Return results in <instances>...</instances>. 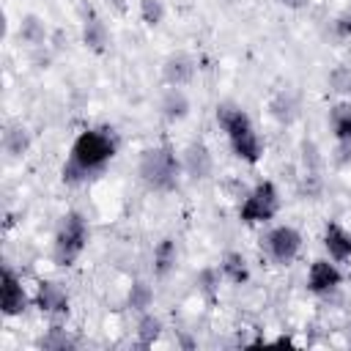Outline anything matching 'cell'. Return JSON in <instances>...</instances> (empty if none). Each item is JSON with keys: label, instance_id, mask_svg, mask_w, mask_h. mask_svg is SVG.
Returning a JSON list of instances; mask_svg holds the SVG:
<instances>
[{"label": "cell", "instance_id": "obj_25", "mask_svg": "<svg viewBox=\"0 0 351 351\" xmlns=\"http://www.w3.org/2000/svg\"><path fill=\"white\" fill-rule=\"evenodd\" d=\"M296 192L302 197H307V200L321 197V192H324V176H321V170H302L299 184H296Z\"/></svg>", "mask_w": 351, "mask_h": 351}, {"label": "cell", "instance_id": "obj_18", "mask_svg": "<svg viewBox=\"0 0 351 351\" xmlns=\"http://www.w3.org/2000/svg\"><path fill=\"white\" fill-rule=\"evenodd\" d=\"M30 143H33V137H30L27 126H22V123L5 126V132H3V151L11 159H22L30 151Z\"/></svg>", "mask_w": 351, "mask_h": 351}, {"label": "cell", "instance_id": "obj_6", "mask_svg": "<svg viewBox=\"0 0 351 351\" xmlns=\"http://www.w3.org/2000/svg\"><path fill=\"white\" fill-rule=\"evenodd\" d=\"M263 250L274 263L288 266L302 250V233L291 225H277L263 236Z\"/></svg>", "mask_w": 351, "mask_h": 351}, {"label": "cell", "instance_id": "obj_17", "mask_svg": "<svg viewBox=\"0 0 351 351\" xmlns=\"http://www.w3.org/2000/svg\"><path fill=\"white\" fill-rule=\"evenodd\" d=\"M219 271H222V280L233 282V285H244L250 280V263L241 252L236 250H228L222 258H219Z\"/></svg>", "mask_w": 351, "mask_h": 351}, {"label": "cell", "instance_id": "obj_5", "mask_svg": "<svg viewBox=\"0 0 351 351\" xmlns=\"http://www.w3.org/2000/svg\"><path fill=\"white\" fill-rule=\"evenodd\" d=\"M280 211V192L271 181H258L247 195L244 203L239 206V217L247 225H258V222H269L274 219Z\"/></svg>", "mask_w": 351, "mask_h": 351}, {"label": "cell", "instance_id": "obj_31", "mask_svg": "<svg viewBox=\"0 0 351 351\" xmlns=\"http://www.w3.org/2000/svg\"><path fill=\"white\" fill-rule=\"evenodd\" d=\"M66 41H69V36H66L63 30H55V33H52V38H49V44H52V52H60V49L66 47Z\"/></svg>", "mask_w": 351, "mask_h": 351}, {"label": "cell", "instance_id": "obj_16", "mask_svg": "<svg viewBox=\"0 0 351 351\" xmlns=\"http://www.w3.org/2000/svg\"><path fill=\"white\" fill-rule=\"evenodd\" d=\"M269 115L282 123V126H291L296 118H299V99L293 90H280L269 99Z\"/></svg>", "mask_w": 351, "mask_h": 351}, {"label": "cell", "instance_id": "obj_9", "mask_svg": "<svg viewBox=\"0 0 351 351\" xmlns=\"http://www.w3.org/2000/svg\"><path fill=\"white\" fill-rule=\"evenodd\" d=\"M343 282V271L337 269V261H326V258H318L310 263V271H307V288L313 293H329L335 291L337 285Z\"/></svg>", "mask_w": 351, "mask_h": 351}, {"label": "cell", "instance_id": "obj_3", "mask_svg": "<svg viewBox=\"0 0 351 351\" xmlns=\"http://www.w3.org/2000/svg\"><path fill=\"white\" fill-rule=\"evenodd\" d=\"M181 173H184L181 159L176 156V151L167 143L154 145V148H145L140 154L137 176H140V181L151 192H176Z\"/></svg>", "mask_w": 351, "mask_h": 351}, {"label": "cell", "instance_id": "obj_20", "mask_svg": "<svg viewBox=\"0 0 351 351\" xmlns=\"http://www.w3.org/2000/svg\"><path fill=\"white\" fill-rule=\"evenodd\" d=\"M329 129L335 140H351V101H337L329 107Z\"/></svg>", "mask_w": 351, "mask_h": 351}, {"label": "cell", "instance_id": "obj_15", "mask_svg": "<svg viewBox=\"0 0 351 351\" xmlns=\"http://www.w3.org/2000/svg\"><path fill=\"white\" fill-rule=\"evenodd\" d=\"M159 115L167 123L184 121L189 115V96L184 93V88H167L162 93V99H159Z\"/></svg>", "mask_w": 351, "mask_h": 351}, {"label": "cell", "instance_id": "obj_14", "mask_svg": "<svg viewBox=\"0 0 351 351\" xmlns=\"http://www.w3.org/2000/svg\"><path fill=\"white\" fill-rule=\"evenodd\" d=\"M324 250L329 252L332 261H348L351 258V230H346L337 222H329L324 228Z\"/></svg>", "mask_w": 351, "mask_h": 351}, {"label": "cell", "instance_id": "obj_23", "mask_svg": "<svg viewBox=\"0 0 351 351\" xmlns=\"http://www.w3.org/2000/svg\"><path fill=\"white\" fill-rule=\"evenodd\" d=\"M219 280H222V271H219V269H214V266H203V269L195 274L197 293H203V299L214 302L217 293H219Z\"/></svg>", "mask_w": 351, "mask_h": 351}, {"label": "cell", "instance_id": "obj_21", "mask_svg": "<svg viewBox=\"0 0 351 351\" xmlns=\"http://www.w3.org/2000/svg\"><path fill=\"white\" fill-rule=\"evenodd\" d=\"M162 329H165V324H162L159 315H154L148 310L140 313V321H137V346L140 348H151L156 343V337L162 335Z\"/></svg>", "mask_w": 351, "mask_h": 351}, {"label": "cell", "instance_id": "obj_13", "mask_svg": "<svg viewBox=\"0 0 351 351\" xmlns=\"http://www.w3.org/2000/svg\"><path fill=\"white\" fill-rule=\"evenodd\" d=\"M16 38L30 47V49H38V47H47L49 44V30L44 25V19L38 14H25L19 19V27H16Z\"/></svg>", "mask_w": 351, "mask_h": 351}, {"label": "cell", "instance_id": "obj_12", "mask_svg": "<svg viewBox=\"0 0 351 351\" xmlns=\"http://www.w3.org/2000/svg\"><path fill=\"white\" fill-rule=\"evenodd\" d=\"M36 307L47 315H66L69 313V296L58 282L41 280L38 291H36Z\"/></svg>", "mask_w": 351, "mask_h": 351}, {"label": "cell", "instance_id": "obj_30", "mask_svg": "<svg viewBox=\"0 0 351 351\" xmlns=\"http://www.w3.org/2000/svg\"><path fill=\"white\" fill-rule=\"evenodd\" d=\"M335 162L337 165H351V140H337V145H335Z\"/></svg>", "mask_w": 351, "mask_h": 351}, {"label": "cell", "instance_id": "obj_27", "mask_svg": "<svg viewBox=\"0 0 351 351\" xmlns=\"http://www.w3.org/2000/svg\"><path fill=\"white\" fill-rule=\"evenodd\" d=\"M165 14H167V5H165V0H140V19H143L148 27H156V25H162Z\"/></svg>", "mask_w": 351, "mask_h": 351}, {"label": "cell", "instance_id": "obj_32", "mask_svg": "<svg viewBox=\"0 0 351 351\" xmlns=\"http://www.w3.org/2000/svg\"><path fill=\"white\" fill-rule=\"evenodd\" d=\"M274 3H280V5H285L291 11H299V8H307L310 5V0H274Z\"/></svg>", "mask_w": 351, "mask_h": 351}, {"label": "cell", "instance_id": "obj_7", "mask_svg": "<svg viewBox=\"0 0 351 351\" xmlns=\"http://www.w3.org/2000/svg\"><path fill=\"white\" fill-rule=\"evenodd\" d=\"M27 291L22 285V280L8 269L3 266V274H0V304H3V315L14 318V315H22L27 310Z\"/></svg>", "mask_w": 351, "mask_h": 351}, {"label": "cell", "instance_id": "obj_10", "mask_svg": "<svg viewBox=\"0 0 351 351\" xmlns=\"http://www.w3.org/2000/svg\"><path fill=\"white\" fill-rule=\"evenodd\" d=\"M195 58L189 52H173L162 63V80L167 88H184L195 77Z\"/></svg>", "mask_w": 351, "mask_h": 351}, {"label": "cell", "instance_id": "obj_2", "mask_svg": "<svg viewBox=\"0 0 351 351\" xmlns=\"http://www.w3.org/2000/svg\"><path fill=\"white\" fill-rule=\"evenodd\" d=\"M214 118H217L219 129L228 134V143H230L233 154H236L241 162L255 165V162L261 159V154H263V143H261V137H258V132H255L250 115H247L239 104L222 101V104H217Z\"/></svg>", "mask_w": 351, "mask_h": 351}, {"label": "cell", "instance_id": "obj_29", "mask_svg": "<svg viewBox=\"0 0 351 351\" xmlns=\"http://www.w3.org/2000/svg\"><path fill=\"white\" fill-rule=\"evenodd\" d=\"M332 33H335L337 38H351V8H346L343 14L335 16V22H332Z\"/></svg>", "mask_w": 351, "mask_h": 351}, {"label": "cell", "instance_id": "obj_24", "mask_svg": "<svg viewBox=\"0 0 351 351\" xmlns=\"http://www.w3.org/2000/svg\"><path fill=\"white\" fill-rule=\"evenodd\" d=\"M38 348H44V351H71V348H77V340H74L66 329L52 326V329L38 340Z\"/></svg>", "mask_w": 351, "mask_h": 351}, {"label": "cell", "instance_id": "obj_11", "mask_svg": "<svg viewBox=\"0 0 351 351\" xmlns=\"http://www.w3.org/2000/svg\"><path fill=\"white\" fill-rule=\"evenodd\" d=\"M82 44L96 55L107 52V47H110V30H107L104 19L90 5L82 8Z\"/></svg>", "mask_w": 351, "mask_h": 351}, {"label": "cell", "instance_id": "obj_19", "mask_svg": "<svg viewBox=\"0 0 351 351\" xmlns=\"http://www.w3.org/2000/svg\"><path fill=\"white\" fill-rule=\"evenodd\" d=\"M176 258H178V247L170 236H165L162 241H156L154 247V274L156 277H167L176 266Z\"/></svg>", "mask_w": 351, "mask_h": 351}, {"label": "cell", "instance_id": "obj_4", "mask_svg": "<svg viewBox=\"0 0 351 351\" xmlns=\"http://www.w3.org/2000/svg\"><path fill=\"white\" fill-rule=\"evenodd\" d=\"M88 219L80 211H69L60 217L55 239H52V263L55 266H71L82 250L88 247Z\"/></svg>", "mask_w": 351, "mask_h": 351}, {"label": "cell", "instance_id": "obj_22", "mask_svg": "<svg viewBox=\"0 0 351 351\" xmlns=\"http://www.w3.org/2000/svg\"><path fill=\"white\" fill-rule=\"evenodd\" d=\"M154 304V288L145 280H134L126 291V307L134 313H145Z\"/></svg>", "mask_w": 351, "mask_h": 351}, {"label": "cell", "instance_id": "obj_8", "mask_svg": "<svg viewBox=\"0 0 351 351\" xmlns=\"http://www.w3.org/2000/svg\"><path fill=\"white\" fill-rule=\"evenodd\" d=\"M181 167H184V176H189L192 181H206L214 173V156L208 145L203 140H192L181 154Z\"/></svg>", "mask_w": 351, "mask_h": 351}, {"label": "cell", "instance_id": "obj_28", "mask_svg": "<svg viewBox=\"0 0 351 351\" xmlns=\"http://www.w3.org/2000/svg\"><path fill=\"white\" fill-rule=\"evenodd\" d=\"M299 154H302V170H321L324 156H321V148L313 140H304L302 148H299Z\"/></svg>", "mask_w": 351, "mask_h": 351}, {"label": "cell", "instance_id": "obj_26", "mask_svg": "<svg viewBox=\"0 0 351 351\" xmlns=\"http://www.w3.org/2000/svg\"><path fill=\"white\" fill-rule=\"evenodd\" d=\"M326 85H329V90L337 93V96H351V66H348V63L335 66V69L326 74Z\"/></svg>", "mask_w": 351, "mask_h": 351}, {"label": "cell", "instance_id": "obj_1", "mask_svg": "<svg viewBox=\"0 0 351 351\" xmlns=\"http://www.w3.org/2000/svg\"><path fill=\"white\" fill-rule=\"evenodd\" d=\"M118 145H121V137L112 126H93V129L80 132L60 170L63 184L80 186L90 181L93 176H99L107 167V162L118 154Z\"/></svg>", "mask_w": 351, "mask_h": 351}]
</instances>
